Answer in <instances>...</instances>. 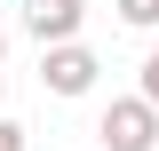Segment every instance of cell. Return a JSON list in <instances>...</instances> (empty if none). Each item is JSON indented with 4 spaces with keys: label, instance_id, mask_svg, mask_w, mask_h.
Masks as SVG:
<instances>
[{
    "label": "cell",
    "instance_id": "cell-6",
    "mask_svg": "<svg viewBox=\"0 0 159 151\" xmlns=\"http://www.w3.org/2000/svg\"><path fill=\"white\" fill-rule=\"evenodd\" d=\"M0 151H24V127H16L8 112H0Z\"/></svg>",
    "mask_w": 159,
    "mask_h": 151
},
{
    "label": "cell",
    "instance_id": "cell-3",
    "mask_svg": "<svg viewBox=\"0 0 159 151\" xmlns=\"http://www.w3.org/2000/svg\"><path fill=\"white\" fill-rule=\"evenodd\" d=\"M24 32L40 48H64V40L88 32V0H24Z\"/></svg>",
    "mask_w": 159,
    "mask_h": 151
},
{
    "label": "cell",
    "instance_id": "cell-2",
    "mask_svg": "<svg viewBox=\"0 0 159 151\" xmlns=\"http://www.w3.org/2000/svg\"><path fill=\"white\" fill-rule=\"evenodd\" d=\"M96 143L103 151H159V112L143 95H111L103 119H96Z\"/></svg>",
    "mask_w": 159,
    "mask_h": 151
},
{
    "label": "cell",
    "instance_id": "cell-8",
    "mask_svg": "<svg viewBox=\"0 0 159 151\" xmlns=\"http://www.w3.org/2000/svg\"><path fill=\"white\" fill-rule=\"evenodd\" d=\"M0 88H8V80H0Z\"/></svg>",
    "mask_w": 159,
    "mask_h": 151
},
{
    "label": "cell",
    "instance_id": "cell-5",
    "mask_svg": "<svg viewBox=\"0 0 159 151\" xmlns=\"http://www.w3.org/2000/svg\"><path fill=\"white\" fill-rule=\"evenodd\" d=\"M135 95H143V103L159 112V40H151V56H143V88H135Z\"/></svg>",
    "mask_w": 159,
    "mask_h": 151
},
{
    "label": "cell",
    "instance_id": "cell-4",
    "mask_svg": "<svg viewBox=\"0 0 159 151\" xmlns=\"http://www.w3.org/2000/svg\"><path fill=\"white\" fill-rule=\"evenodd\" d=\"M119 24H135V32H159V0H111Z\"/></svg>",
    "mask_w": 159,
    "mask_h": 151
},
{
    "label": "cell",
    "instance_id": "cell-7",
    "mask_svg": "<svg viewBox=\"0 0 159 151\" xmlns=\"http://www.w3.org/2000/svg\"><path fill=\"white\" fill-rule=\"evenodd\" d=\"M0 64H8V24H0Z\"/></svg>",
    "mask_w": 159,
    "mask_h": 151
},
{
    "label": "cell",
    "instance_id": "cell-1",
    "mask_svg": "<svg viewBox=\"0 0 159 151\" xmlns=\"http://www.w3.org/2000/svg\"><path fill=\"white\" fill-rule=\"evenodd\" d=\"M96 72H103V56L88 48V40H64V48H40V88H48V95H64V103L96 95Z\"/></svg>",
    "mask_w": 159,
    "mask_h": 151
}]
</instances>
